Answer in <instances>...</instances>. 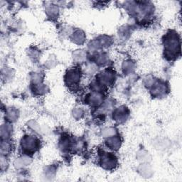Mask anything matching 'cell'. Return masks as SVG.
I'll return each mask as SVG.
<instances>
[{"label": "cell", "instance_id": "e0dca14e", "mask_svg": "<svg viewBox=\"0 0 182 182\" xmlns=\"http://www.w3.org/2000/svg\"><path fill=\"white\" fill-rule=\"evenodd\" d=\"M165 91V88H164V85H157V86L153 89V92L155 95H159L162 94Z\"/></svg>", "mask_w": 182, "mask_h": 182}, {"label": "cell", "instance_id": "6da1fadb", "mask_svg": "<svg viewBox=\"0 0 182 182\" xmlns=\"http://www.w3.org/2000/svg\"><path fill=\"white\" fill-rule=\"evenodd\" d=\"M37 144H38L37 140L31 136L25 137L22 139V146L25 150L29 151V152H31V151H34L36 149Z\"/></svg>", "mask_w": 182, "mask_h": 182}, {"label": "cell", "instance_id": "277c9868", "mask_svg": "<svg viewBox=\"0 0 182 182\" xmlns=\"http://www.w3.org/2000/svg\"><path fill=\"white\" fill-rule=\"evenodd\" d=\"M128 116V112L127 109L125 107H120V108L117 109V110L115 111V115H114V117L116 120L119 122H122L124 121L127 119Z\"/></svg>", "mask_w": 182, "mask_h": 182}, {"label": "cell", "instance_id": "7402d4cb", "mask_svg": "<svg viewBox=\"0 0 182 182\" xmlns=\"http://www.w3.org/2000/svg\"><path fill=\"white\" fill-rule=\"evenodd\" d=\"M29 126H30L31 128L32 129H33V130H36V132H38V128H39V127L38 126V125H37L36 122H33V121H31V122H29Z\"/></svg>", "mask_w": 182, "mask_h": 182}, {"label": "cell", "instance_id": "ba28073f", "mask_svg": "<svg viewBox=\"0 0 182 182\" xmlns=\"http://www.w3.org/2000/svg\"><path fill=\"white\" fill-rule=\"evenodd\" d=\"M107 145L111 149H117L120 146V139L118 137H111L107 140Z\"/></svg>", "mask_w": 182, "mask_h": 182}, {"label": "cell", "instance_id": "5b68a950", "mask_svg": "<svg viewBox=\"0 0 182 182\" xmlns=\"http://www.w3.org/2000/svg\"><path fill=\"white\" fill-rule=\"evenodd\" d=\"M178 47V40L174 36H172L171 38H169V39L167 40V49L169 52H174Z\"/></svg>", "mask_w": 182, "mask_h": 182}, {"label": "cell", "instance_id": "3957f363", "mask_svg": "<svg viewBox=\"0 0 182 182\" xmlns=\"http://www.w3.org/2000/svg\"><path fill=\"white\" fill-rule=\"evenodd\" d=\"M80 80V74L79 72L76 70H72L68 72L66 75V81L68 84L75 85Z\"/></svg>", "mask_w": 182, "mask_h": 182}, {"label": "cell", "instance_id": "8992f818", "mask_svg": "<svg viewBox=\"0 0 182 182\" xmlns=\"http://www.w3.org/2000/svg\"><path fill=\"white\" fill-rule=\"evenodd\" d=\"M114 79V74L109 70H106L100 75V80L101 83L105 85H108Z\"/></svg>", "mask_w": 182, "mask_h": 182}, {"label": "cell", "instance_id": "7c38bea8", "mask_svg": "<svg viewBox=\"0 0 182 182\" xmlns=\"http://www.w3.org/2000/svg\"><path fill=\"white\" fill-rule=\"evenodd\" d=\"M85 56L86 54L83 51H77L76 52L74 53L73 59L76 61H83L85 59Z\"/></svg>", "mask_w": 182, "mask_h": 182}, {"label": "cell", "instance_id": "9a60e30c", "mask_svg": "<svg viewBox=\"0 0 182 182\" xmlns=\"http://www.w3.org/2000/svg\"><path fill=\"white\" fill-rule=\"evenodd\" d=\"M115 133L116 131L115 129L111 128L105 129V130H104L103 132V135L105 137H110L115 135Z\"/></svg>", "mask_w": 182, "mask_h": 182}, {"label": "cell", "instance_id": "5bb4252c", "mask_svg": "<svg viewBox=\"0 0 182 182\" xmlns=\"http://www.w3.org/2000/svg\"><path fill=\"white\" fill-rule=\"evenodd\" d=\"M59 12V9L55 5H50L49 7L47 8V13L51 17L54 16H56Z\"/></svg>", "mask_w": 182, "mask_h": 182}, {"label": "cell", "instance_id": "603a6c76", "mask_svg": "<svg viewBox=\"0 0 182 182\" xmlns=\"http://www.w3.org/2000/svg\"><path fill=\"white\" fill-rule=\"evenodd\" d=\"M109 39L107 37H104L103 38V40H101V44L103 45V46H107V45L109 44Z\"/></svg>", "mask_w": 182, "mask_h": 182}, {"label": "cell", "instance_id": "9c48e42d", "mask_svg": "<svg viewBox=\"0 0 182 182\" xmlns=\"http://www.w3.org/2000/svg\"><path fill=\"white\" fill-rule=\"evenodd\" d=\"M12 128L9 125H3L1 128V136L2 138L9 137L12 133Z\"/></svg>", "mask_w": 182, "mask_h": 182}, {"label": "cell", "instance_id": "7a4b0ae2", "mask_svg": "<svg viewBox=\"0 0 182 182\" xmlns=\"http://www.w3.org/2000/svg\"><path fill=\"white\" fill-rule=\"evenodd\" d=\"M102 166L105 169H112L115 167L117 160L114 155L110 154H104L101 159Z\"/></svg>", "mask_w": 182, "mask_h": 182}, {"label": "cell", "instance_id": "44dd1931", "mask_svg": "<svg viewBox=\"0 0 182 182\" xmlns=\"http://www.w3.org/2000/svg\"><path fill=\"white\" fill-rule=\"evenodd\" d=\"M87 72H88V73H94L95 71L96 70V67L95 65H89L88 67H87V69H86Z\"/></svg>", "mask_w": 182, "mask_h": 182}, {"label": "cell", "instance_id": "8fae6325", "mask_svg": "<svg viewBox=\"0 0 182 182\" xmlns=\"http://www.w3.org/2000/svg\"><path fill=\"white\" fill-rule=\"evenodd\" d=\"M73 41L75 43H82L84 41L85 39V35L83 33V32H82L81 31H76L75 33H73Z\"/></svg>", "mask_w": 182, "mask_h": 182}, {"label": "cell", "instance_id": "d6986e66", "mask_svg": "<svg viewBox=\"0 0 182 182\" xmlns=\"http://www.w3.org/2000/svg\"><path fill=\"white\" fill-rule=\"evenodd\" d=\"M100 47V43L96 41H93L91 44L89 45V49L92 51H94V50H97L98 48Z\"/></svg>", "mask_w": 182, "mask_h": 182}, {"label": "cell", "instance_id": "4fadbf2b", "mask_svg": "<svg viewBox=\"0 0 182 182\" xmlns=\"http://www.w3.org/2000/svg\"><path fill=\"white\" fill-rule=\"evenodd\" d=\"M7 117L9 120L11 121H14L17 119V116H18V114H17V112L14 109H10L7 111Z\"/></svg>", "mask_w": 182, "mask_h": 182}, {"label": "cell", "instance_id": "cb8c5ba5", "mask_svg": "<svg viewBox=\"0 0 182 182\" xmlns=\"http://www.w3.org/2000/svg\"><path fill=\"white\" fill-rule=\"evenodd\" d=\"M98 62H100V63H103V62H105V56L104 55H100V56H98Z\"/></svg>", "mask_w": 182, "mask_h": 182}, {"label": "cell", "instance_id": "52a82bcc", "mask_svg": "<svg viewBox=\"0 0 182 182\" xmlns=\"http://www.w3.org/2000/svg\"><path fill=\"white\" fill-rule=\"evenodd\" d=\"M31 162V159L28 157H22L19 159L16 160L15 163V167L17 168H21V167H23L24 166L28 165Z\"/></svg>", "mask_w": 182, "mask_h": 182}, {"label": "cell", "instance_id": "2e32d148", "mask_svg": "<svg viewBox=\"0 0 182 182\" xmlns=\"http://www.w3.org/2000/svg\"><path fill=\"white\" fill-rule=\"evenodd\" d=\"M123 69L125 70V72L130 73L134 69V64L130 61L125 62L123 65Z\"/></svg>", "mask_w": 182, "mask_h": 182}, {"label": "cell", "instance_id": "30bf717a", "mask_svg": "<svg viewBox=\"0 0 182 182\" xmlns=\"http://www.w3.org/2000/svg\"><path fill=\"white\" fill-rule=\"evenodd\" d=\"M102 96L100 94H99V93H93L89 98V102L92 105H98L100 104V103L102 102Z\"/></svg>", "mask_w": 182, "mask_h": 182}, {"label": "cell", "instance_id": "ac0fdd59", "mask_svg": "<svg viewBox=\"0 0 182 182\" xmlns=\"http://www.w3.org/2000/svg\"><path fill=\"white\" fill-rule=\"evenodd\" d=\"M10 149V144L7 142H3L1 144V151L2 154H6L7 153Z\"/></svg>", "mask_w": 182, "mask_h": 182}, {"label": "cell", "instance_id": "ffe728a7", "mask_svg": "<svg viewBox=\"0 0 182 182\" xmlns=\"http://www.w3.org/2000/svg\"><path fill=\"white\" fill-rule=\"evenodd\" d=\"M83 115V111H82L81 109L80 108H76L75 110L73 111V115L75 116L76 118H78V117H81V115Z\"/></svg>", "mask_w": 182, "mask_h": 182}]
</instances>
